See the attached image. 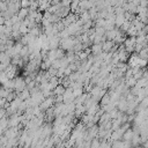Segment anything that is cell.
<instances>
[{"label":"cell","instance_id":"cell-1","mask_svg":"<svg viewBox=\"0 0 148 148\" xmlns=\"http://www.w3.org/2000/svg\"><path fill=\"white\" fill-rule=\"evenodd\" d=\"M118 31H119V29H117V28H114L113 30H109V31H105V38H106V40H113L114 39V37L117 36V34H118Z\"/></svg>","mask_w":148,"mask_h":148},{"label":"cell","instance_id":"cell-7","mask_svg":"<svg viewBox=\"0 0 148 148\" xmlns=\"http://www.w3.org/2000/svg\"><path fill=\"white\" fill-rule=\"evenodd\" d=\"M82 94H83V88H77V89H74V90H73V96H74V98L80 97Z\"/></svg>","mask_w":148,"mask_h":148},{"label":"cell","instance_id":"cell-6","mask_svg":"<svg viewBox=\"0 0 148 148\" xmlns=\"http://www.w3.org/2000/svg\"><path fill=\"white\" fill-rule=\"evenodd\" d=\"M138 57H139L140 59H142V60H148V51H147V49L143 47V49L138 53Z\"/></svg>","mask_w":148,"mask_h":148},{"label":"cell","instance_id":"cell-3","mask_svg":"<svg viewBox=\"0 0 148 148\" xmlns=\"http://www.w3.org/2000/svg\"><path fill=\"white\" fill-rule=\"evenodd\" d=\"M125 21L126 20H125V16L124 15H116V18H114V28L119 29L124 24Z\"/></svg>","mask_w":148,"mask_h":148},{"label":"cell","instance_id":"cell-9","mask_svg":"<svg viewBox=\"0 0 148 148\" xmlns=\"http://www.w3.org/2000/svg\"><path fill=\"white\" fill-rule=\"evenodd\" d=\"M140 7H142V8H146V7H148V1H145V0H141L140 1V5H139Z\"/></svg>","mask_w":148,"mask_h":148},{"label":"cell","instance_id":"cell-10","mask_svg":"<svg viewBox=\"0 0 148 148\" xmlns=\"http://www.w3.org/2000/svg\"><path fill=\"white\" fill-rule=\"evenodd\" d=\"M5 22H6V20L2 16H0V25H5Z\"/></svg>","mask_w":148,"mask_h":148},{"label":"cell","instance_id":"cell-2","mask_svg":"<svg viewBox=\"0 0 148 148\" xmlns=\"http://www.w3.org/2000/svg\"><path fill=\"white\" fill-rule=\"evenodd\" d=\"M114 45L113 40H105L104 43H102V51L103 52H110V50L112 49V46Z\"/></svg>","mask_w":148,"mask_h":148},{"label":"cell","instance_id":"cell-8","mask_svg":"<svg viewBox=\"0 0 148 148\" xmlns=\"http://www.w3.org/2000/svg\"><path fill=\"white\" fill-rule=\"evenodd\" d=\"M31 1H21V8H29Z\"/></svg>","mask_w":148,"mask_h":148},{"label":"cell","instance_id":"cell-4","mask_svg":"<svg viewBox=\"0 0 148 148\" xmlns=\"http://www.w3.org/2000/svg\"><path fill=\"white\" fill-rule=\"evenodd\" d=\"M28 14H29V8H21V9L17 12L16 15H17V17H18L20 21H23L24 18H27Z\"/></svg>","mask_w":148,"mask_h":148},{"label":"cell","instance_id":"cell-5","mask_svg":"<svg viewBox=\"0 0 148 148\" xmlns=\"http://www.w3.org/2000/svg\"><path fill=\"white\" fill-rule=\"evenodd\" d=\"M132 136H133V131L130 128V130H127V131H126V132L123 134L121 140H123V141H125V142H131Z\"/></svg>","mask_w":148,"mask_h":148}]
</instances>
